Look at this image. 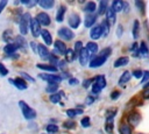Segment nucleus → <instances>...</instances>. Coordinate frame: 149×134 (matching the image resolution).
<instances>
[{"label": "nucleus", "instance_id": "obj_48", "mask_svg": "<svg viewBox=\"0 0 149 134\" xmlns=\"http://www.w3.org/2000/svg\"><path fill=\"white\" fill-rule=\"evenodd\" d=\"M95 100H97V96L90 94V96H87V97H86V99H85V104H86V105H92Z\"/></svg>", "mask_w": 149, "mask_h": 134}, {"label": "nucleus", "instance_id": "obj_34", "mask_svg": "<svg viewBox=\"0 0 149 134\" xmlns=\"http://www.w3.org/2000/svg\"><path fill=\"white\" fill-rule=\"evenodd\" d=\"M139 47H140V54H141V56L147 57L149 55V47L147 45V43L144 41H141L140 44H139Z\"/></svg>", "mask_w": 149, "mask_h": 134}, {"label": "nucleus", "instance_id": "obj_29", "mask_svg": "<svg viewBox=\"0 0 149 134\" xmlns=\"http://www.w3.org/2000/svg\"><path fill=\"white\" fill-rule=\"evenodd\" d=\"M114 128V118H106L105 121V131L107 134H112Z\"/></svg>", "mask_w": 149, "mask_h": 134}, {"label": "nucleus", "instance_id": "obj_8", "mask_svg": "<svg viewBox=\"0 0 149 134\" xmlns=\"http://www.w3.org/2000/svg\"><path fill=\"white\" fill-rule=\"evenodd\" d=\"M68 23L70 26V29H77L80 26V16L77 13H71L68 17Z\"/></svg>", "mask_w": 149, "mask_h": 134}, {"label": "nucleus", "instance_id": "obj_35", "mask_svg": "<svg viewBox=\"0 0 149 134\" xmlns=\"http://www.w3.org/2000/svg\"><path fill=\"white\" fill-rule=\"evenodd\" d=\"M58 87H59V84H56V83H48L47 87H45V91L50 94H54L56 92H58Z\"/></svg>", "mask_w": 149, "mask_h": 134}, {"label": "nucleus", "instance_id": "obj_31", "mask_svg": "<svg viewBox=\"0 0 149 134\" xmlns=\"http://www.w3.org/2000/svg\"><path fill=\"white\" fill-rule=\"evenodd\" d=\"M123 3H125V1H122V0H115L112 2L111 7L114 9L115 13H120L123 10Z\"/></svg>", "mask_w": 149, "mask_h": 134}, {"label": "nucleus", "instance_id": "obj_5", "mask_svg": "<svg viewBox=\"0 0 149 134\" xmlns=\"http://www.w3.org/2000/svg\"><path fill=\"white\" fill-rule=\"evenodd\" d=\"M106 61H107L106 57H102V56H100V55H95V56H93V57L90 59L88 66H90L91 69H98V68H100L101 65H104V64L106 63Z\"/></svg>", "mask_w": 149, "mask_h": 134}, {"label": "nucleus", "instance_id": "obj_15", "mask_svg": "<svg viewBox=\"0 0 149 134\" xmlns=\"http://www.w3.org/2000/svg\"><path fill=\"white\" fill-rule=\"evenodd\" d=\"M105 15H106V21L109 23V26H113L115 23V21H116V13L114 12V9L111 6L107 8Z\"/></svg>", "mask_w": 149, "mask_h": 134}, {"label": "nucleus", "instance_id": "obj_44", "mask_svg": "<svg viewBox=\"0 0 149 134\" xmlns=\"http://www.w3.org/2000/svg\"><path fill=\"white\" fill-rule=\"evenodd\" d=\"M80 125H81V127H84V128H88V127L91 126V119H90V117H84V118L80 120Z\"/></svg>", "mask_w": 149, "mask_h": 134}, {"label": "nucleus", "instance_id": "obj_51", "mask_svg": "<svg viewBox=\"0 0 149 134\" xmlns=\"http://www.w3.org/2000/svg\"><path fill=\"white\" fill-rule=\"evenodd\" d=\"M120 96H121V92L118 91V90H114V91H112V93L109 94V98H111L112 100H116Z\"/></svg>", "mask_w": 149, "mask_h": 134}, {"label": "nucleus", "instance_id": "obj_40", "mask_svg": "<svg viewBox=\"0 0 149 134\" xmlns=\"http://www.w3.org/2000/svg\"><path fill=\"white\" fill-rule=\"evenodd\" d=\"M45 131H47L49 134H56V133L58 132V126H57L56 124H49V125H47Z\"/></svg>", "mask_w": 149, "mask_h": 134}, {"label": "nucleus", "instance_id": "obj_56", "mask_svg": "<svg viewBox=\"0 0 149 134\" xmlns=\"http://www.w3.org/2000/svg\"><path fill=\"white\" fill-rule=\"evenodd\" d=\"M37 45H38V44H37L36 42H34V41L30 42V48H31V50H33L34 52H36V54H37Z\"/></svg>", "mask_w": 149, "mask_h": 134}, {"label": "nucleus", "instance_id": "obj_10", "mask_svg": "<svg viewBox=\"0 0 149 134\" xmlns=\"http://www.w3.org/2000/svg\"><path fill=\"white\" fill-rule=\"evenodd\" d=\"M90 58H91V56H90V54H88V51L84 48L81 51H80V54L78 55V61H79V64L81 65V66H86L88 63H90Z\"/></svg>", "mask_w": 149, "mask_h": 134}, {"label": "nucleus", "instance_id": "obj_23", "mask_svg": "<svg viewBox=\"0 0 149 134\" xmlns=\"http://www.w3.org/2000/svg\"><path fill=\"white\" fill-rule=\"evenodd\" d=\"M36 66L38 69H41V70H44V71H48V72H51V73H57L58 72L57 66H54L51 64H42V63H38Z\"/></svg>", "mask_w": 149, "mask_h": 134}, {"label": "nucleus", "instance_id": "obj_16", "mask_svg": "<svg viewBox=\"0 0 149 134\" xmlns=\"http://www.w3.org/2000/svg\"><path fill=\"white\" fill-rule=\"evenodd\" d=\"M37 54H38V56H40L42 59H44V61H48V58H49V56H50V51L48 50L47 45H44V44H38V45H37Z\"/></svg>", "mask_w": 149, "mask_h": 134}, {"label": "nucleus", "instance_id": "obj_17", "mask_svg": "<svg viewBox=\"0 0 149 134\" xmlns=\"http://www.w3.org/2000/svg\"><path fill=\"white\" fill-rule=\"evenodd\" d=\"M130 78H132V72L128 71V70L123 71V72L121 73V76H120L119 80H118V85H119V86H123V85H126V84L130 80Z\"/></svg>", "mask_w": 149, "mask_h": 134}, {"label": "nucleus", "instance_id": "obj_6", "mask_svg": "<svg viewBox=\"0 0 149 134\" xmlns=\"http://www.w3.org/2000/svg\"><path fill=\"white\" fill-rule=\"evenodd\" d=\"M29 28H30V31H31L34 37H38L41 35L42 28H41V24L38 23V21L36 20V17H31V21L29 23Z\"/></svg>", "mask_w": 149, "mask_h": 134}, {"label": "nucleus", "instance_id": "obj_19", "mask_svg": "<svg viewBox=\"0 0 149 134\" xmlns=\"http://www.w3.org/2000/svg\"><path fill=\"white\" fill-rule=\"evenodd\" d=\"M93 84L94 85H97L99 89H105L106 87V84H107V82H106V78H105V76L104 75H98V76H95L94 78H93Z\"/></svg>", "mask_w": 149, "mask_h": 134}, {"label": "nucleus", "instance_id": "obj_11", "mask_svg": "<svg viewBox=\"0 0 149 134\" xmlns=\"http://www.w3.org/2000/svg\"><path fill=\"white\" fill-rule=\"evenodd\" d=\"M36 20L38 21V23L41 26H49L50 22H51V19H50L49 14H47L45 12H40L36 15Z\"/></svg>", "mask_w": 149, "mask_h": 134}, {"label": "nucleus", "instance_id": "obj_38", "mask_svg": "<svg viewBox=\"0 0 149 134\" xmlns=\"http://www.w3.org/2000/svg\"><path fill=\"white\" fill-rule=\"evenodd\" d=\"M63 128H65V129H73V128H76V126H77V124H76V121L74 120H72V119H69V120H65L64 122H63Z\"/></svg>", "mask_w": 149, "mask_h": 134}, {"label": "nucleus", "instance_id": "obj_61", "mask_svg": "<svg viewBox=\"0 0 149 134\" xmlns=\"http://www.w3.org/2000/svg\"><path fill=\"white\" fill-rule=\"evenodd\" d=\"M137 134H144V133H137Z\"/></svg>", "mask_w": 149, "mask_h": 134}, {"label": "nucleus", "instance_id": "obj_49", "mask_svg": "<svg viewBox=\"0 0 149 134\" xmlns=\"http://www.w3.org/2000/svg\"><path fill=\"white\" fill-rule=\"evenodd\" d=\"M20 75H21V78H22V79H24V80H28V82H31V83H34V82H35V79H34L31 76H29L27 72H21Z\"/></svg>", "mask_w": 149, "mask_h": 134}, {"label": "nucleus", "instance_id": "obj_37", "mask_svg": "<svg viewBox=\"0 0 149 134\" xmlns=\"http://www.w3.org/2000/svg\"><path fill=\"white\" fill-rule=\"evenodd\" d=\"M135 7L137 8V10H139L142 15H144V13H146V2H144V1H142V0H136V1H135Z\"/></svg>", "mask_w": 149, "mask_h": 134}, {"label": "nucleus", "instance_id": "obj_45", "mask_svg": "<svg viewBox=\"0 0 149 134\" xmlns=\"http://www.w3.org/2000/svg\"><path fill=\"white\" fill-rule=\"evenodd\" d=\"M132 76L136 79H142V76H143V71L140 70V69H135L132 71Z\"/></svg>", "mask_w": 149, "mask_h": 134}, {"label": "nucleus", "instance_id": "obj_57", "mask_svg": "<svg viewBox=\"0 0 149 134\" xmlns=\"http://www.w3.org/2000/svg\"><path fill=\"white\" fill-rule=\"evenodd\" d=\"M142 97H143L144 99H149V89L143 90V92H142Z\"/></svg>", "mask_w": 149, "mask_h": 134}, {"label": "nucleus", "instance_id": "obj_1", "mask_svg": "<svg viewBox=\"0 0 149 134\" xmlns=\"http://www.w3.org/2000/svg\"><path fill=\"white\" fill-rule=\"evenodd\" d=\"M19 106H20V108H21V111H22L23 117H24L27 120H33V119L36 118V112H35V110H33L27 103H24L23 100H20V101H19Z\"/></svg>", "mask_w": 149, "mask_h": 134}, {"label": "nucleus", "instance_id": "obj_59", "mask_svg": "<svg viewBox=\"0 0 149 134\" xmlns=\"http://www.w3.org/2000/svg\"><path fill=\"white\" fill-rule=\"evenodd\" d=\"M6 5H7V0H2V1H0V13H1L2 9L6 7Z\"/></svg>", "mask_w": 149, "mask_h": 134}, {"label": "nucleus", "instance_id": "obj_46", "mask_svg": "<svg viewBox=\"0 0 149 134\" xmlns=\"http://www.w3.org/2000/svg\"><path fill=\"white\" fill-rule=\"evenodd\" d=\"M65 113H66V115L69 117V119H74V118H76V115H78V114H77V110H76V108H68Z\"/></svg>", "mask_w": 149, "mask_h": 134}, {"label": "nucleus", "instance_id": "obj_18", "mask_svg": "<svg viewBox=\"0 0 149 134\" xmlns=\"http://www.w3.org/2000/svg\"><path fill=\"white\" fill-rule=\"evenodd\" d=\"M97 22V15L95 14H87L84 19V26L86 28H92L93 26H95Z\"/></svg>", "mask_w": 149, "mask_h": 134}, {"label": "nucleus", "instance_id": "obj_41", "mask_svg": "<svg viewBox=\"0 0 149 134\" xmlns=\"http://www.w3.org/2000/svg\"><path fill=\"white\" fill-rule=\"evenodd\" d=\"M15 44H16L19 48H24V47H26V40L22 37V35L15 36Z\"/></svg>", "mask_w": 149, "mask_h": 134}, {"label": "nucleus", "instance_id": "obj_13", "mask_svg": "<svg viewBox=\"0 0 149 134\" xmlns=\"http://www.w3.org/2000/svg\"><path fill=\"white\" fill-rule=\"evenodd\" d=\"M85 49L88 51L90 56L93 57V56H95V55L98 54V51H99V45L97 44V42H94V41H90V42L86 43Z\"/></svg>", "mask_w": 149, "mask_h": 134}, {"label": "nucleus", "instance_id": "obj_43", "mask_svg": "<svg viewBox=\"0 0 149 134\" xmlns=\"http://www.w3.org/2000/svg\"><path fill=\"white\" fill-rule=\"evenodd\" d=\"M111 54H112V48H111V47H106V48H104L102 50H100V52H99L100 56L106 57V58H108V56H109Z\"/></svg>", "mask_w": 149, "mask_h": 134}, {"label": "nucleus", "instance_id": "obj_28", "mask_svg": "<svg viewBox=\"0 0 149 134\" xmlns=\"http://www.w3.org/2000/svg\"><path fill=\"white\" fill-rule=\"evenodd\" d=\"M17 49H19V47H17L15 43H8V44H6V45H5L3 51H5V54H7V55L12 56V55H14V54H15V51H16Z\"/></svg>", "mask_w": 149, "mask_h": 134}, {"label": "nucleus", "instance_id": "obj_4", "mask_svg": "<svg viewBox=\"0 0 149 134\" xmlns=\"http://www.w3.org/2000/svg\"><path fill=\"white\" fill-rule=\"evenodd\" d=\"M59 40L62 41H71L74 37V33L72 31V29L68 28V27H61L57 31Z\"/></svg>", "mask_w": 149, "mask_h": 134}, {"label": "nucleus", "instance_id": "obj_22", "mask_svg": "<svg viewBox=\"0 0 149 134\" xmlns=\"http://www.w3.org/2000/svg\"><path fill=\"white\" fill-rule=\"evenodd\" d=\"M65 12H66V7L64 5H61L56 12V21L57 22H63L64 21V17H65Z\"/></svg>", "mask_w": 149, "mask_h": 134}, {"label": "nucleus", "instance_id": "obj_32", "mask_svg": "<svg viewBox=\"0 0 149 134\" xmlns=\"http://www.w3.org/2000/svg\"><path fill=\"white\" fill-rule=\"evenodd\" d=\"M63 96H64V92L63 91H58V92H56L54 94H50L49 99H50V101L52 104H58V103H61V99H62Z\"/></svg>", "mask_w": 149, "mask_h": 134}, {"label": "nucleus", "instance_id": "obj_25", "mask_svg": "<svg viewBox=\"0 0 149 134\" xmlns=\"http://www.w3.org/2000/svg\"><path fill=\"white\" fill-rule=\"evenodd\" d=\"M64 56H65V61L69 62V63H71V62L76 61V59H78V56L74 54V51H73L72 48H68V50L65 51Z\"/></svg>", "mask_w": 149, "mask_h": 134}, {"label": "nucleus", "instance_id": "obj_53", "mask_svg": "<svg viewBox=\"0 0 149 134\" xmlns=\"http://www.w3.org/2000/svg\"><path fill=\"white\" fill-rule=\"evenodd\" d=\"M68 83H69L71 86H76V85L79 84V80H78L77 78H74V77H71L70 79H68Z\"/></svg>", "mask_w": 149, "mask_h": 134}, {"label": "nucleus", "instance_id": "obj_55", "mask_svg": "<svg viewBox=\"0 0 149 134\" xmlns=\"http://www.w3.org/2000/svg\"><path fill=\"white\" fill-rule=\"evenodd\" d=\"M0 75H1V76L8 75V70L5 68V65H2V63H0Z\"/></svg>", "mask_w": 149, "mask_h": 134}, {"label": "nucleus", "instance_id": "obj_9", "mask_svg": "<svg viewBox=\"0 0 149 134\" xmlns=\"http://www.w3.org/2000/svg\"><path fill=\"white\" fill-rule=\"evenodd\" d=\"M90 37L92 41H97L102 37V30H101L100 24H95L90 29Z\"/></svg>", "mask_w": 149, "mask_h": 134}, {"label": "nucleus", "instance_id": "obj_7", "mask_svg": "<svg viewBox=\"0 0 149 134\" xmlns=\"http://www.w3.org/2000/svg\"><path fill=\"white\" fill-rule=\"evenodd\" d=\"M38 77L41 78V79H43V80H45V82H48V83H56V84H59L63 79H62V77H61V75H55V73H52V75H48V73H40L38 75Z\"/></svg>", "mask_w": 149, "mask_h": 134}, {"label": "nucleus", "instance_id": "obj_20", "mask_svg": "<svg viewBox=\"0 0 149 134\" xmlns=\"http://www.w3.org/2000/svg\"><path fill=\"white\" fill-rule=\"evenodd\" d=\"M97 3L94 1H87L85 2L84 7H83V10L86 13V14H94V12L97 10Z\"/></svg>", "mask_w": 149, "mask_h": 134}, {"label": "nucleus", "instance_id": "obj_26", "mask_svg": "<svg viewBox=\"0 0 149 134\" xmlns=\"http://www.w3.org/2000/svg\"><path fill=\"white\" fill-rule=\"evenodd\" d=\"M128 63H129V58L127 56H121V57H119V58L115 59L114 68L118 69V68H121V66H126Z\"/></svg>", "mask_w": 149, "mask_h": 134}, {"label": "nucleus", "instance_id": "obj_52", "mask_svg": "<svg viewBox=\"0 0 149 134\" xmlns=\"http://www.w3.org/2000/svg\"><path fill=\"white\" fill-rule=\"evenodd\" d=\"M148 80H149V71L146 70V71H143V76H142V79H141V84H144V83H147Z\"/></svg>", "mask_w": 149, "mask_h": 134}, {"label": "nucleus", "instance_id": "obj_39", "mask_svg": "<svg viewBox=\"0 0 149 134\" xmlns=\"http://www.w3.org/2000/svg\"><path fill=\"white\" fill-rule=\"evenodd\" d=\"M73 51H74V54L78 56L79 54H80V51L84 49V45H83V42L81 41H76L74 42V45H73Z\"/></svg>", "mask_w": 149, "mask_h": 134}, {"label": "nucleus", "instance_id": "obj_60", "mask_svg": "<svg viewBox=\"0 0 149 134\" xmlns=\"http://www.w3.org/2000/svg\"><path fill=\"white\" fill-rule=\"evenodd\" d=\"M142 87H143V90H147V89H149V80H148L147 83H144V84L142 85Z\"/></svg>", "mask_w": 149, "mask_h": 134}, {"label": "nucleus", "instance_id": "obj_50", "mask_svg": "<svg viewBox=\"0 0 149 134\" xmlns=\"http://www.w3.org/2000/svg\"><path fill=\"white\" fill-rule=\"evenodd\" d=\"M57 69H61L64 72V70L66 69V61L65 59H59V62L57 64Z\"/></svg>", "mask_w": 149, "mask_h": 134}, {"label": "nucleus", "instance_id": "obj_58", "mask_svg": "<svg viewBox=\"0 0 149 134\" xmlns=\"http://www.w3.org/2000/svg\"><path fill=\"white\" fill-rule=\"evenodd\" d=\"M123 13H128L129 12V3L128 2H126L125 1V3H123V10H122Z\"/></svg>", "mask_w": 149, "mask_h": 134}, {"label": "nucleus", "instance_id": "obj_54", "mask_svg": "<svg viewBox=\"0 0 149 134\" xmlns=\"http://www.w3.org/2000/svg\"><path fill=\"white\" fill-rule=\"evenodd\" d=\"M115 34H116L118 37H121V36H122V34H123V27H122V24H119V26H118Z\"/></svg>", "mask_w": 149, "mask_h": 134}, {"label": "nucleus", "instance_id": "obj_47", "mask_svg": "<svg viewBox=\"0 0 149 134\" xmlns=\"http://www.w3.org/2000/svg\"><path fill=\"white\" fill-rule=\"evenodd\" d=\"M92 84H93V78H86V79L83 80L81 86H83L84 89H88L90 86H92Z\"/></svg>", "mask_w": 149, "mask_h": 134}, {"label": "nucleus", "instance_id": "obj_14", "mask_svg": "<svg viewBox=\"0 0 149 134\" xmlns=\"http://www.w3.org/2000/svg\"><path fill=\"white\" fill-rule=\"evenodd\" d=\"M9 83H12V84H13L15 87H17L19 90H26V89L28 87L27 82H26L24 79H22L21 77H17V78H15V79L9 78Z\"/></svg>", "mask_w": 149, "mask_h": 134}, {"label": "nucleus", "instance_id": "obj_30", "mask_svg": "<svg viewBox=\"0 0 149 134\" xmlns=\"http://www.w3.org/2000/svg\"><path fill=\"white\" fill-rule=\"evenodd\" d=\"M37 5H40L43 9H51L55 5V1L54 0H38Z\"/></svg>", "mask_w": 149, "mask_h": 134}, {"label": "nucleus", "instance_id": "obj_12", "mask_svg": "<svg viewBox=\"0 0 149 134\" xmlns=\"http://www.w3.org/2000/svg\"><path fill=\"white\" fill-rule=\"evenodd\" d=\"M54 50H56L57 52H58V55H64L65 54V51L68 50V48H66V45H65V42L64 41H62V40H56L55 42H54Z\"/></svg>", "mask_w": 149, "mask_h": 134}, {"label": "nucleus", "instance_id": "obj_27", "mask_svg": "<svg viewBox=\"0 0 149 134\" xmlns=\"http://www.w3.org/2000/svg\"><path fill=\"white\" fill-rule=\"evenodd\" d=\"M119 134H133V128L127 122H121L119 126Z\"/></svg>", "mask_w": 149, "mask_h": 134}, {"label": "nucleus", "instance_id": "obj_36", "mask_svg": "<svg viewBox=\"0 0 149 134\" xmlns=\"http://www.w3.org/2000/svg\"><path fill=\"white\" fill-rule=\"evenodd\" d=\"M132 34H133V37H134L135 40L139 37V34H140V22H139L137 20H134V22H133Z\"/></svg>", "mask_w": 149, "mask_h": 134}, {"label": "nucleus", "instance_id": "obj_33", "mask_svg": "<svg viewBox=\"0 0 149 134\" xmlns=\"http://www.w3.org/2000/svg\"><path fill=\"white\" fill-rule=\"evenodd\" d=\"M100 27H101V30H102V37H106V36L109 34V28H111V26H109V23L106 21V19H104V20L101 21Z\"/></svg>", "mask_w": 149, "mask_h": 134}, {"label": "nucleus", "instance_id": "obj_24", "mask_svg": "<svg viewBox=\"0 0 149 134\" xmlns=\"http://www.w3.org/2000/svg\"><path fill=\"white\" fill-rule=\"evenodd\" d=\"M107 8H108V1H107V0H101V1H99L98 8H97L98 15H104V14H106Z\"/></svg>", "mask_w": 149, "mask_h": 134}, {"label": "nucleus", "instance_id": "obj_42", "mask_svg": "<svg viewBox=\"0 0 149 134\" xmlns=\"http://www.w3.org/2000/svg\"><path fill=\"white\" fill-rule=\"evenodd\" d=\"M3 41H6L7 42V44L8 43H12V40L14 38V36H13V33H12V30H6L5 33H3Z\"/></svg>", "mask_w": 149, "mask_h": 134}, {"label": "nucleus", "instance_id": "obj_21", "mask_svg": "<svg viewBox=\"0 0 149 134\" xmlns=\"http://www.w3.org/2000/svg\"><path fill=\"white\" fill-rule=\"evenodd\" d=\"M41 36H42V40H43V42H44V45H51V44H52V36H51V34H50L49 30L42 29Z\"/></svg>", "mask_w": 149, "mask_h": 134}, {"label": "nucleus", "instance_id": "obj_3", "mask_svg": "<svg viewBox=\"0 0 149 134\" xmlns=\"http://www.w3.org/2000/svg\"><path fill=\"white\" fill-rule=\"evenodd\" d=\"M126 121H127V124L132 128H134V127H136L140 124V121H141V114L139 112H136V111H132V112H129L127 114Z\"/></svg>", "mask_w": 149, "mask_h": 134}, {"label": "nucleus", "instance_id": "obj_2", "mask_svg": "<svg viewBox=\"0 0 149 134\" xmlns=\"http://www.w3.org/2000/svg\"><path fill=\"white\" fill-rule=\"evenodd\" d=\"M31 21V16L29 13H24L22 14V17L19 22V28H20V33L21 35H26L28 33V26Z\"/></svg>", "mask_w": 149, "mask_h": 134}]
</instances>
